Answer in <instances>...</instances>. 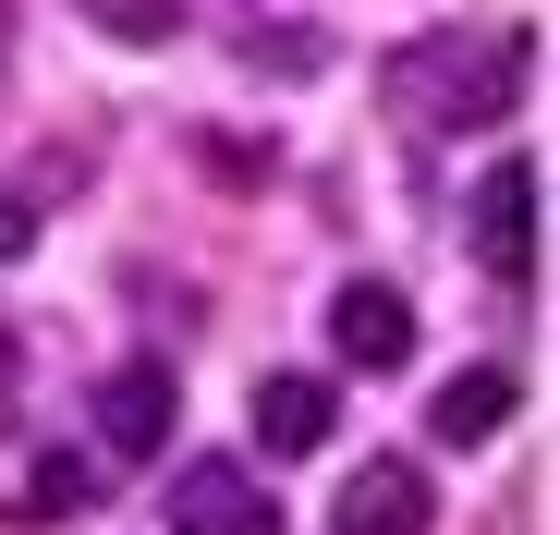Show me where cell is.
Masks as SVG:
<instances>
[{
    "instance_id": "7a4b0ae2",
    "label": "cell",
    "mask_w": 560,
    "mask_h": 535,
    "mask_svg": "<svg viewBox=\"0 0 560 535\" xmlns=\"http://www.w3.org/2000/svg\"><path fill=\"white\" fill-rule=\"evenodd\" d=\"M171 535H280V499H268L232 451H208V463L171 475Z\"/></svg>"
},
{
    "instance_id": "8992f818",
    "label": "cell",
    "mask_w": 560,
    "mask_h": 535,
    "mask_svg": "<svg viewBox=\"0 0 560 535\" xmlns=\"http://www.w3.org/2000/svg\"><path fill=\"white\" fill-rule=\"evenodd\" d=\"M98 438L122 463H147L159 438H171V366H122L110 390H98Z\"/></svg>"
},
{
    "instance_id": "3957f363",
    "label": "cell",
    "mask_w": 560,
    "mask_h": 535,
    "mask_svg": "<svg viewBox=\"0 0 560 535\" xmlns=\"http://www.w3.org/2000/svg\"><path fill=\"white\" fill-rule=\"evenodd\" d=\"M536 219H548L536 158H500L488 183H476V255L500 268V281H536Z\"/></svg>"
},
{
    "instance_id": "52a82bcc",
    "label": "cell",
    "mask_w": 560,
    "mask_h": 535,
    "mask_svg": "<svg viewBox=\"0 0 560 535\" xmlns=\"http://www.w3.org/2000/svg\"><path fill=\"white\" fill-rule=\"evenodd\" d=\"M329 414H341V402H329L317 378H268V390H256V438H268V451H317Z\"/></svg>"
},
{
    "instance_id": "6da1fadb",
    "label": "cell",
    "mask_w": 560,
    "mask_h": 535,
    "mask_svg": "<svg viewBox=\"0 0 560 535\" xmlns=\"http://www.w3.org/2000/svg\"><path fill=\"white\" fill-rule=\"evenodd\" d=\"M512 85H524V37L512 25H439L390 61V110L415 134H476L512 110Z\"/></svg>"
},
{
    "instance_id": "ba28073f",
    "label": "cell",
    "mask_w": 560,
    "mask_h": 535,
    "mask_svg": "<svg viewBox=\"0 0 560 535\" xmlns=\"http://www.w3.org/2000/svg\"><path fill=\"white\" fill-rule=\"evenodd\" d=\"M500 426H512V378H500V366H476V378L439 390V438H451V451H488Z\"/></svg>"
},
{
    "instance_id": "30bf717a",
    "label": "cell",
    "mask_w": 560,
    "mask_h": 535,
    "mask_svg": "<svg viewBox=\"0 0 560 535\" xmlns=\"http://www.w3.org/2000/svg\"><path fill=\"white\" fill-rule=\"evenodd\" d=\"M98 25H110L122 49H159V37H171L183 13H171V0H147V13H135V0H110V13H98Z\"/></svg>"
},
{
    "instance_id": "5b68a950",
    "label": "cell",
    "mask_w": 560,
    "mask_h": 535,
    "mask_svg": "<svg viewBox=\"0 0 560 535\" xmlns=\"http://www.w3.org/2000/svg\"><path fill=\"white\" fill-rule=\"evenodd\" d=\"M329 535H427V475L415 463H353Z\"/></svg>"
},
{
    "instance_id": "277c9868",
    "label": "cell",
    "mask_w": 560,
    "mask_h": 535,
    "mask_svg": "<svg viewBox=\"0 0 560 535\" xmlns=\"http://www.w3.org/2000/svg\"><path fill=\"white\" fill-rule=\"evenodd\" d=\"M329 341H341V366L390 378L402 353H415V305H402L390 281H341V293H329Z\"/></svg>"
},
{
    "instance_id": "9c48e42d",
    "label": "cell",
    "mask_w": 560,
    "mask_h": 535,
    "mask_svg": "<svg viewBox=\"0 0 560 535\" xmlns=\"http://www.w3.org/2000/svg\"><path fill=\"white\" fill-rule=\"evenodd\" d=\"M85 487H98V463H73V451H37L25 463V523H73Z\"/></svg>"
},
{
    "instance_id": "8fae6325",
    "label": "cell",
    "mask_w": 560,
    "mask_h": 535,
    "mask_svg": "<svg viewBox=\"0 0 560 535\" xmlns=\"http://www.w3.org/2000/svg\"><path fill=\"white\" fill-rule=\"evenodd\" d=\"M25 243H37V219H25V195H13V183H0V255H25Z\"/></svg>"
}]
</instances>
